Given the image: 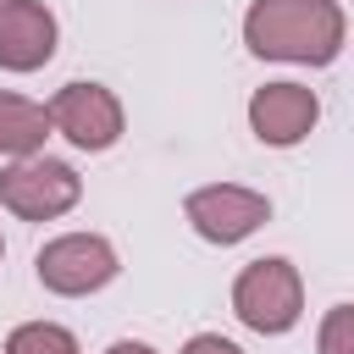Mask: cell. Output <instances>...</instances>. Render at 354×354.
<instances>
[{
	"instance_id": "cell-1",
	"label": "cell",
	"mask_w": 354,
	"mask_h": 354,
	"mask_svg": "<svg viewBox=\"0 0 354 354\" xmlns=\"http://www.w3.org/2000/svg\"><path fill=\"white\" fill-rule=\"evenodd\" d=\"M343 6L337 0H254L243 11V44L260 61L326 66L343 50Z\"/></svg>"
},
{
	"instance_id": "cell-2",
	"label": "cell",
	"mask_w": 354,
	"mask_h": 354,
	"mask_svg": "<svg viewBox=\"0 0 354 354\" xmlns=\"http://www.w3.org/2000/svg\"><path fill=\"white\" fill-rule=\"evenodd\" d=\"M232 315L260 337L293 332L299 315H304V282H299L293 260H282V254L249 260L238 271V282H232Z\"/></svg>"
},
{
	"instance_id": "cell-3",
	"label": "cell",
	"mask_w": 354,
	"mask_h": 354,
	"mask_svg": "<svg viewBox=\"0 0 354 354\" xmlns=\"http://www.w3.org/2000/svg\"><path fill=\"white\" fill-rule=\"evenodd\" d=\"M83 199V177L66 160L50 155H22L0 171V205L22 221H55Z\"/></svg>"
},
{
	"instance_id": "cell-4",
	"label": "cell",
	"mask_w": 354,
	"mask_h": 354,
	"mask_svg": "<svg viewBox=\"0 0 354 354\" xmlns=\"http://www.w3.org/2000/svg\"><path fill=\"white\" fill-rule=\"evenodd\" d=\"M33 271H39V282H44L50 293L83 299V293H100L122 266H116L111 238H100V232H61V238H50V243L39 249Z\"/></svg>"
},
{
	"instance_id": "cell-5",
	"label": "cell",
	"mask_w": 354,
	"mask_h": 354,
	"mask_svg": "<svg viewBox=\"0 0 354 354\" xmlns=\"http://www.w3.org/2000/svg\"><path fill=\"white\" fill-rule=\"evenodd\" d=\"M183 216L205 243L227 249V243H243L249 232H260L271 221V199L254 188H238V183H205L183 199Z\"/></svg>"
},
{
	"instance_id": "cell-6",
	"label": "cell",
	"mask_w": 354,
	"mask_h": 354,
	"mask_svg": "<svg viewBox=\"0 0 354 354\" xmlns=\"http://www.w3.org/2000/svg\"><path fill=\"white\" fill-rule=\"evenodd\" d=\"M50 122L61 138H72L77 149H111L122 138V100L105 83H66L50 100Z\"/></svg>"
},
{
	"instance_id": "cell-7",
	"label": "cell",
	"mask_w": 354,
	"mask_h": 354,
	"mask_svg": "<svg viewBox=\"0 0 354 354\" xmlns=\"http://www.w3.org/2000/svg\"><path fill=\"white\" fill-rule=\"evenodd\" d=\"M315 122H321V100L304 83H266L249 94V127L271 149H293L299 138H310Z\"/></svg>"
},
{
	"instance_id": "cell-8",
	"label": "cell",
	"mask_w": 354,
	"mask_h": 354,
	"mask_svg": "<svg viewBox=\"0 0 354 354\" xmlns=\"http://www.w3.org/2000/svg\"><path fill=\"white\" fill-rule=\"evenodd\" d=\"M55 55V17L39 0H0V66L39 72Z\"/></svg>"
},
{
	"instance_id": "cell-9",
	"label": "cell",
	"mask_w": 354,
	"mask_h": 354,
	"mask_svg": "<svg viewBox=\"0 0 354 354\" xmlns=\"http://www.w3.org/2000/svg\"><path fill=\"white\" fill-rule=\"evenodd\" d=\"M50 133H55L50 105H33V100H22V94H6V88H0V155H11V160L39 155Z\"/></svg>"
},
{
	"instance_id": "cell-10",
	"label": "cell",
	"mask_w": 354,
	"mask_h": 354,
	"mask_svg": "<svg viewBox=\"0 0 354 354\" xmlns=\"http://www.w3.org/2000/svg\"><path fill=\"white\" fill-rule=\"evenodd\" d=\"M6 354H77V337L55 321H22V326H11Z\"/></svg>"
},
{
	"instance_id": "cell-11",
	"label": "cell",
	"mask_w": 354,
	"mask_h": 354,
	"mask_svg": "<svg viewBox=\"0 0 354 354\" xmlns=\"http://www.w3.org/2000/svg\"><path fill=\"white\" fill-rule=\"evenodd\" d=\"M315 354H354V304H332L321 332H315Z\"/></svg>"
},
{
	"instance_id": "cell-12",
	"label": "cell",
	"mask_w": 354,
	"mask_h": 354,
	"mask_svg": "<svg viewBox=\"0 0 354 354\" xmlns=\"http://www.w3.org/2000/svg\"><path fill=\"white\" fill-rule=\"evenodd\" d=\"M183 354H243L232 337H221V332H194L188 343H183Z\"/></svg>"
},
{
	"instance_id": "cell-13",
	"label": "cell",
	"mask_w": 354,
	"mask_h": 354,
	"mask_svg": "<svg viewBox=\"0 0 354 354\" xmlns=\"http://www.w3.org/2000/svg\"><path fill=\"white\" fill-rule=\"evenodd\" d=\"M105 354H155V348H149V343H133V337H122V343H111Z\"/></svg>"
},
{
	"instance_id": "cell-14",
	"label": "cell",
	"mask_w": 354,
	"mask_h": 354,
	"mask_svg": "<svg viewBox=\"0 0 354 354\" xmlns=\"http://www.w3.org/2000/svg\"><path fill=\"white\" fill-rule=\"evenodd\" d=\"M0 254H6V243H0Z\"/></svg>"
}]
</instances>
